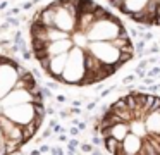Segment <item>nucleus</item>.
I'll return each instance as SVG.
<instances>
[{
	"mask_svg": "<svg viewBox=\"0 0 160 155\" xmlns=\"http://www.w3.org/2000/svg\"><path fill=\"white\" fill-rule=\"evenodd\" d=\"M29 34L42 69L71 86L105 81L134 55L122 21L93 0H53L36 12Z\"/></svg>",
	"mask_w": 160,
	"mask_h": 155,
	"instance_id": "nucleus-1",
	"label": "nucleus"
},
{
	"mask_svg": "<svg viewBox=\"0 0 160 155\" xmlns=\"http://www.w3.org/2000/svg\"><path fill=\"white\" fill-rule=\"evenodd\" d=\"M97 129L110 155H160V96H121L102 114Z\"/></svg>",
	"mask_w": 160,
	"mask_h": 155,
	"instance_id": "nucleus-2",
	"label": "nucleus"
},
{
	"mask_svg": "<svg viewBox=\"0 0 160 155\" xmlns=\"http://www.w3.org/2000/svg\"><path fill=\"white\" fill-rule=\"evenodd\" d=\"M114 9L143 26H160V0H107Z\"/></svg>",
	"mask_w": 160,
	"mask_h": 155,
	"instance_id": "nucleus-3",
	"label": "nucleus"
}]
</instances>
